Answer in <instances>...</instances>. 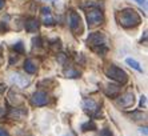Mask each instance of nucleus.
I'll list each match as a JSON object with an SVG mask.
<instances>
[{
	"instance_id": "27",
	"label": "nucleus",
	"mask_w": 148,
	"mask_h": 136,
	"mask_svg": "<svg viewBox=\"0 0 148 136\" xmlns=\"http://www.w3.org/2000/svg\"><path fill=\"white\" fill-rule=\"evenodd\" d=\"M4 7V0H0V10Z\"/></svg>"
},
{
	"instance_id": "29",
	"label": "nucleus",
	"mask_w": 148,
	"mask_h": 136,
	"mask_svg": "<svg viewBox=\"0 0 148 136\" xmlns=\"http://www.w3.org/2000/svg\"><path fill=\"white\" fill-rule=\"evenodd\" d=\"M64 136H71V135H64Z\"/></svg>"
},
{
	"instance_id": "8",
	"label": "nucleus",
	"mask_w": 148,
	"mask_h": 136,
	"mask_svg": "<svg viewBox=\"0 0 148 136\" xmlns=\"http://www.w3.org/2000/svg\"><path fill=\"white\" fill-rule=\"evenodd\" d=\"M134 103H135V95L132 92H125V93L121 95L120 99L117 100V104L120 107H123V108H128V107L134 106Z\"/></svg>"
},
{
	"instance_id": "21",
	"label": "nucleus",
	"mask_w": 148,
	"mask_h": 136,
	"mask_svg": "<svg viewBox=\"0 0 148 136\" xmlns=\"http://www.w3.org/2000/svg\"><path fill=\"white\" fill-rule=\"evenodd\" d=\"M40 43H41V40H40V38H34L32 39V44H34V47H40Z\"/></svg>"
},
{
	"instance_id": "20",
	"label": "nucleus",
	"mask_w": 148,
	"mask_h": 136,
	"mask_svg": "<svg viewBox=\"0 0 148 136\" xmlns=\"http://www.w3.org/2000/svg\"><path fill=\"white\" fill-rule=\"evenodd\" d=\"M100 136H112V132H111L110 129L104 128V129H101V131H100Z\"/></svg>"
},
{
	"instance_id": "24",
	"label": "nucleus",
	"mask_w": 148,
	"mask_h": 136,
	"mask_svg": "<svg viewBox=\"0 0 148 136\" xmlns=\"http://www.w3.org/2000/svg\"><path fill=\"white\" fill-rule=\"evenodd\" d=\"M64 59H66V55H64V54L59 55V61H60V63H64Z\"/></svg>"
},
{
	"instance_id": "12",
	"label": "nucleus",
	"mask_w": 148,
	"mask_h": 136,
	"mask_svg": "<svg viewBox=\"0 0 148 136\" xmlns=\"http://www.w3.org/2000/svg\"><path fill=\"white\" fill-rule=\"evenodd\" d=\"M24 71L28 72V73H35V72L38 71V65H36V63L34 60L27 59L24 61Z\"/></svg>"
},
{
	"instance_id": "1",
	"label": "nucleus",
	"mask_w": 148,
	"mask_h": 136,
	"mask_svg": "<svg viewBox=\"0 0 148 136\" xmlns=\"http://www.w3.org/2000/svg\"><path fill=\"white\" fill-rule=\"evenodd\" d=\"M117 20H119V24L124 28H134L138 27L140 24L141 19L139 16V14L132 8H125V10L120 11L117 14Z\"/></svg>"
},
{
	"instance_id": "10",
	"label": "nucleus",
	"mask_w": 148,
	"mask_h": 136,
	"mask_svg": "<svg viewBox=\"0 0 148 136\" xmlns=\"http://www.w3.org/2000/svg\"><path fill=\"white\" fill-rule=\"evenodd\" d=\"M41 20H43V24H45V25H53L55 24V19L52 16V12L49 7L41 8Z\"/></svg>"
},
{
	"instance_id": "14",
	"label": "nucleus",
	"mask_w": 148,
	"mask_h": 136,
	"mask_svg": "<svg viewBox=\"0 0 148 136\" xmlns=\"http://www.w3.org/2000/svg\"><path fill=\"white\" fill-rule=\"evenodd\" d=\"M125 63H127L130 67H132L134 69H136V71H139V72H143V68L140 67V64H139L136 60H134V59H131V58H128V59H125Z\"/></svg>"
},
{
	"instance_id": "7",
	"label": "nucleus",
	"mask_w": 148,
	"mask_h": 136,
	"mask_svg": "<svg viewBox=\"0 0 148 136\" xmlns=\"http://www.w3.org/2000/svg\"><path fill=\"white\" fill-rule=\"evenodd\" d=\"M31 103H32V106H45L47 103H48V96H47V93L45 92H35L34 95H32L31 98Z\"/></svg>"
},
{
	"instance_id": "23",
	"label": "nucleus",
	"mask_w": 148,
	"mask_h": 136,
	"mask_svg": "<svg viewBox=\"0 0 148 136\" xmlns=\"http://www.w3.org/2000/svg\"><path fill=\"white\" fill-rule=\"evenodd\" d=\"M0 136H10V133H8L4 128H1V127H0Z\"/></svg>"
},
{
	"instance_id": "2",
	"label": "nucleus",
	"mask_w": 148,
	"mask_h": 136,
	"mask_svg": "<svg viewBox=\"0 0 148 136\" xmlns=\"http://www.w3.org/2000/svg\"><path fill=\"white\" fill-rule=\"evenodd\" d=\"M87 43L92 48L95 52H97L99 55H104L108 51V45H107V38L106 35L101 32H93L88 36Z\"/></svg>"
},
{
	"instance_id": "4",
	"label": "nucleus",
	"mask_w": 148,
	"mask_h": 136,
	"mask_svg": "<svg viewBox=\"0 0 148 136\" xmlns=\"http://www.w3.org/2000/svg\"><path fill=\"white\" fill-rule=\"evenodd\" d=\"M104 72H106V75L110 79H112V80H115V82H117V83H120V84H124V83L128 80L127 73H125L121 68L116 67V65H114V64H110L108 67H106Z\"/></svg>"
},
{
	"instance_id": "16",
	"label": "nucleus",
	"mask_w": 148,
	"mask_h": 136,
	"mask_svg": "<svg viewBox=\"0 0 148 136\" xmlns=\"http://www.w3.org/2000/svg\"><path fill=\"white\" fill-rule=\"evenodd\" d=\"M106 93H107L108 96L115 98V96H117V93H119V87H116V85H108L107 89H106Z\"/></svg>"
},
{
	"instance_id": "9",
	"label": "nucleus",
	"mask_w": 148,
	"mask_h": 136,
	"mask_svg": "<svg viewBox=\"0 0 148 136\" xmlns=\"http://www.w3.org/2000/svg\"><path fill=\"white\" fill-rule=\"evenodd\" d=\"M11 82L15 83V85L20 87V88H25L31 83V80L28 78H25V76H21L20 73H12L11 75Z\"/></svg>"
},
{
	"instance_id": "6",
	"label": "nucleus",
	"mask_w": 148,
	"mask_h": 136,
	"mask_svg": "<svg viewBox=\"0 0 148 136\" xmlns=\"http://www.w3.org/2000/svg\"><path fill=\"white\" fill-rule=\"evenodd\" d=\"M82 107L86 112L91 113V115H93V116H96V117L101 115V113L99 112V106H97V103L95 102V100H92V99H86V100H83Z\"/></svg>"
},
{
	"instance_id": "17",
	"label": "nucleus",
	"mask_w": 148,
	"mask_h": 136,
	"mask_svg": "<svg viewBox=\"0 0 148 136\" xmlns=\"http://www.w3.org/2000/svg\"><path fill=\"white\" fill-rule=\"evenodd\" d=\"M93 129H96V124H95L93 120L82 124V131H84V132H86V131H93Z\"/></svg>"
},
{
	"instance_id": "25",
	"label": "nucleus",
	"mask_w": 148,
	"mask_h": 136,
	"mask_svg": "<svg viewBox=\"0 0 148 136\" xmlns=\"http://www.w3.org/2000/svg\"><path fill=\"white\" fill-rule=\"evenodd\" d=\"M5 89H7V88H5V85L0 84V93H4V92H5Z\"/></svg>"
},
{
	"instance_id": "26",
	"label": "nucleus",
	"mask_w": 148,
	"mask_h": 136,
	"mask_svg": "<svg viewBox=\"0 0 148 136\" xmlns=\"http://www.w3.org/2000/svg\"><path fill=\"white\" fill-rule=\"evenodd\" d=\"M145 104V96H141V99H140V106L143 107Z\"/></svg>"
},
{
	"instance_id": "13",
	"label": "nucleus",
	"mask_w": 148,
	"mask_h": 136,
	"mask_svg": "<svg viewBox=\"0 0 148 136\" xmlns=\"http://www.w3.org/2000/svg\"><path fill=\"white\" fill-rule=\"evenodd\" d=\"M27 115V109H20V108H14L10 113L11 119H23L24 116Z\"/></svg>"
},
{
	"instance_id": "15",
	"label": "nucleus",
	"mask_w": 148,
	"mask_h": 136,
	"mask_svg": "<svg viewBox=\"0 0 148 136\" xmlns=\"http://www.w3.org/2000/svg\"><path fill=\"white\" fill-rule=\"evenodd\" d=\"M64 75H66L67 78H80V72L76 71L75 68L69 67L68 69H66V71H64Z\"/></svg>"
},
{
	"instance_id": "11",
	"label": "nucleus",
	"mask_w": 148,
	"mask_h": 136,
	"mask_svg": "<svg viewBox=\"0 0 148 136\" xmlns=\"http://www.w3.org/2000/svg\"><path fill=\"white\" fill-rule=\"evenodd\" d=\"M39 25H40V23L38 21L36 17H28V19H25L24 27H25V31H28V32H36L39 30Z\"/></svg>"
},
{
	"instance_id": "19",
	"label": "nucleus",
	"mask_w": 148,
	"mask_h": 136,
	"mask_svg": "<svg viewBox=\"0 0 148 136\" xmlns=\"http://www.w3.org/2000/svg\"><path fill=\"white\" fill-rule=\"evenodd\" d=\"M51 48L53 49V51H58V49H60V48H62V43H60V40H59V39L52 40L51 41Z\"/></svg>"
},
{
	"instance_id": "22",
	"label": "nucleus",
	"mask_w": 148,
	"mask_h": 136,
	"mask_svg": "<svg viewBox=\"0 0 148 136\" xmlns=\"http://www.w3.org/2000/svg\"><path fill=\"white\" fill-rule=\"evenodd\" d=\"M135 1H136V3L139 4V5H141V7H147V3H145V0H135Z\"/></svg>"
},
{
	"instance_id": "28",
	"label": "nucleus",
	"mask_w": 148,
	"mask_h": 136,
	"mask_svg": "<svg viewBox=\"0 0 148 136\" xmlns=\"http://www.w3.org/2000/svg\"><path fill=\"white\" fill-rule=\"evenodd\" d=\"M140 131L144 133V135H147V131H145V128H140Z\"/></svg>"
},
{
	"instance_id": "3",
	"label": "nucleus",
	"mask_w": 148,
	"mask_h": 136,
	"mask_svg": "<svg viewBox=\"0 0 148 136\" xmlns=\"http://www.w3.org/2000/svg\"><path fill=\"white\" fill-rule=\"evenodd\" d=\"M68 25L69 30L72 31V34L76 35V36H80L83 34V31H84L82 17L75 11H69L68 12Z\"/></svg>"
},
{
	"instance_id": "5",
	"label": "nucleus",
	"mask_w": 148,
	"mask_h": 136,
	"mask_svg": "<svg viewBox=\"0 0 148 136\" xmlns=\"http://www.w3.org/2000/svg\"><path fill=\"white\" fill-rule=\"evenodd\" d=\"M87 21H88V27L95 28L100 24H103L104 21V15L103 12L97 8H91L87 11Z\"/></svg>"
},
{
	"instance_id": "18",
	"label": "nucleus",
	"mask_w": 148,
	"mask_h": 136,
	"mask_svg": "<svg viewBox=\"0 0 148 136\" xmlns=\"http://www.w3.org/2000/svg\"><path fill=\"white\" fill-rule=\"evenodd\" d=\"M15 49V52H19V54H24V44L21 41H17L16 44L12 47Z\"/></svg>"
}]
</instances>
